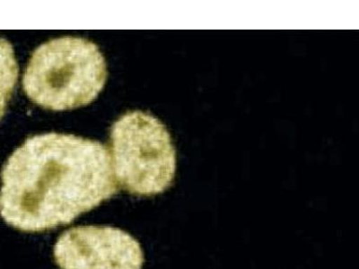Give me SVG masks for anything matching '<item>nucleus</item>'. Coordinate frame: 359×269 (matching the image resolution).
I'll list each match as a JSON object with an SVG mask.
<instances>
[{
	"mask_svg": "<svg viewBox=\"0 0 359 269\" xmlns=\"http://www.w3.org/2000/svg\"><path fill=\"white\" fill-rule=\"evenodd\" d=\"M1 179L0 216L28 233L66 226L117 192L107 147L69 134L28 137L6 161Z\"/></svg>",
	"mask_w": 359,
	"mask_h": 269,
	"instance_id": "obj_1",
	"label": "nucleus"
},
{
	"mask_svg": "<svg viewBox=\"0 0 359 269\" xmlns=\"http://www.w3.org/2000/svg\"><path fill=\"white\" fill-rule=\"evenodd\" d=\"M107 78V63L97 45L83 38L62 37L34 51L22 86L34 104L65 111L91 104Z\"/></svg>",
	"mask_w": 359,
	"mask_h": 269,
	"instance_id": "obj_2",
	"label": "nucleus"
},
{
	"mask_svg": "<svg viewBox=\"0 0 359 269\" xmlns=\"http://www.w3.org/2000/svg\"><path fill=\"white\" fill-rule=\"evenodd\" d=\"M112 170L125 190L155 196L174 181L176 152L161 121L140 111L126 112L111 131Z\"/></svg>",
	"mask_w": 359,
	"mask_h": 269,
	"instance_id": "obj_3",
	"label": "nucleus"
},
{
	"mask_svg": "<svg viewBox=\"0 0 359 269\" xmlns=\"http://www.w3.org/2000/svg\"><path fill=\"white\" fill-rule=\"evenodd\" d=\"M62 269H141L140 242L114 227H74L60 235L54 248Z\"/></svg>",
	"mask_w": 359,
	"mask_h": 269,
	"instance_id": "obj_4",
	"label": "nucleus"
},
{
	"mask_svg": "<svg viewBox=\"0 0 359 269\" xmlns=\"http://www.w3.org/2000/svg\"><path fill=\"white\" fill-rule=\"evenodd\" d=\"M18 78V65L11 43L0 37V118L4 116Z\"/></svg>",
	"mask_w": 359,
	"mask_h": 269,
	"instance_id": "obj_5",
	"label": "nucleus"
}]
</instances>
